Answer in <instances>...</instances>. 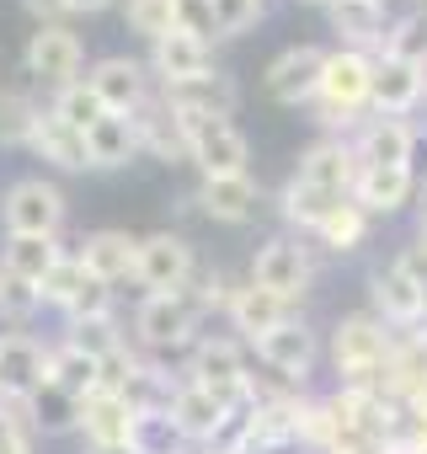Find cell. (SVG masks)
Listing matches in <instances>:
<instances>
[{
	"instance_id": "6da1fadb",
	"label": "cell",
	"mask_w": 427,
	"mask_h": 454,
	"mask_svg": "<svg viewBox=\"0 0 427 454\" xmlns=\"http://www.w3.org/2000/svg\"><path fill=\"white\" fill-rule=\"evenodd\" d=\"M395 332L379 321V316H369V310H358V316H342L337 321V332H331V364H337V374H342V385H384V369H390V358H395Z\"/></svg>"
},
{
	"instance_id": "7a4b0ae2",
	"label": "cell",
	"mask_w": 427,
	"mask_h": 454,
	"mask_svg": "<svg viewBox=\"0 0 427 454\" xmlns=\"http://www.w3.org/2000/svg\"><path fill=\"white\" fill-rule=\"evenodd\" d=\"M374 65H379V54H358V49H331L326 54L321 86H315L321 123L347 129L374 107Z\"/></svg>"
},
{
	"instance_id": "3957f363",
	"label": "cell",
	"mask_w": 427,
	"mask_h": 454,
	"mask_svg": "<svg viewBox=\"0 0 427 454\" xmlns=\"http://www.w3.org/2000/svg\"><path fill=\"white\" fill-rule=\"evenodd\" d=\"M176 113V107H171ZM187 129V160L203 176H246L252 166V145L230 118H208V113H176Z\"/></svg>"
},
{
	"instance_id": "277c9868",
	"label": "cell",
	"mask_w": 427,
	"mask_h": 454,
	"mask_svg": "<svg viewBox=\"0 0 427 454\" xmlns=\"http://www.w3.org/2000/svg\"><path fill=\"white\" fill-rule=\"evenodd\" d=\"M198 321H203V310L182 289L176 294H144L134 305V342L144 353H176V348L198 342Z\"/></svg>"
},
{
	"instance_id": "5b68a950",
	"label": "cell",
	"mask_w": 427,
	"mask_h": 454,
	"mask_svg": "<svg viewBox=\"0 0 427 454\" xmlns=\"http://www.w3.org/2000/svg\"><path fill=\"white\" fill-rule=\"evenodd\" d=\"M0 224H6V236H59L65 192L49 176H17L0 192Z\"/></svg>"
},
{
	"instance_id": "8992f818",
	"label": "cell",
	"mask_w": 427,
	"mask_h": 454,
	"mask_svg": "<svg viewBox=\"0 0 427 454\" xmlns=\"http://www.w3.org/2000/svg\"><path fill=\"white\" fill-rule=\"evenodd\" d=\"M198 257H192V241L176 236V231H155V236H139V257H134V284L144 294H176L187 289Z\"/></svg>"
},
{
	"instance_id": "52a82bcc",
	"label": "cell",
	"mask_w": 427,
	"mask_h": 454,
	"mask_svg": "<svg viewBox=\"0 0 427 454\" xmlns=\"http://www.w3.org/2000/svg\"><path fill=\"white\" fill-rule=\"evenodd\" d=\"M192 385H208V390H220L225 401H246L252 390V374H246V348L230 342V337H198L187 348V374Z\"/></svg>"
},
{
	"instance_id": "ba28073f",
	"label": "cell",
	"mask_w": 427,
	"mask_h": 454,
	"mask_svg": "<svg viewBox=\"0 0 427 454\" xmlns=\"http://www.w3.org/2000/svg\"><path fill=\"white\" fill-rule=\"evenodd\" d=\"M310 273H315V268H310V252H305L294 236H273V241H262L257 257H252V284L268 289V294H278L283 305H299V300H305Z\"/></svg>"
},
{
	"instance_id": "9c48e42d",
	"label": "cell",
	"mask_w": 427,
	"mask_h": 454,
	"mask_svg": "<svg viewBox=\"0 0 427 454\" xmlns=\"http://www.w3.org/2000/svg\"><path fill=\"white\" fill-rule=\"evenodd\" d=\"M81 70H86V43H81V33H70V22H49L27 38V75L33 81L59 91V86L81 81Z\"/></svg>"
},
{
	"instance_id": "30bf717a",
	"label": "cell",
	"mask_w": 427,
	"mask_h": 454,
	"mask_svg": "<svg viewBox=\"0 0 427 454\" xmlns=\"http://www.w3.org/2000/svg\"><path fill=\"white\" fill-rule=\"evenodd\" d=\"M257 348V358L283 380V385H305L310 380V369H315V358H321V342H315V332L299 321V316H289L283 326H273L262 342H252Z\"/></svg>"
},
{
	"instance_id": "8fae6325",
	"label": "cell",
	"mask_w": 427,
	"mask_h": 454,
	"mask_svg": "<svg viewBox=\"0 0 427 454\" xmlns=\"http://www.w3.org/2000/svg\"><path fill=\"white\" fill-rule=\"evenodd\" d=\"M43 380H49V348L33 332H6L0 337V401L22 406Z\"/></svg>"
},
{
	"instance_id": "7c38bea8",
	"label": "cell",
	"mask_w": 427,
	"mask_h": 454,
	"mask_svg": "<svg viewBox=\"0 0 427 454\" xmlns=\"http://www.w3.org/2000/svg\"><path fill=\"white\" fill-rule=\"evenodd\" d=\"M86 86L97 91V102L107 107V113H139L155 91H150V70L139 65V59H128V54H107V59H97L91 70H86Z\"/></svg>"
},
{
	"instance_id": "4fadbf2b",
	"label": "cell",
	"mask_w": 427,
	"mask_h": 454,
	"mask_svg": "<svg viewBox=\"0 0 427 454\" xmlns=\"http://www.w3.org/2000/svg\"><path fill=\"white\" fill-rule=\"evenodd\" d=\"M236 406H241V401H225L220 390L182 380V385H176V401H171V422L187 433V443H192V449H208L214 438H220V427L230 422V411H236Z\"/></svg>"
},
{
	"instance_id": "5bb4252c",
	"label": "cell",
	"mask_w": 427,
	"mask_h": 454,
	"mask_svg": "<svg viewBox=\"0 0 427 454\" xmlns=\"http://www.w3.org/2000/svg\"><path fill=\"white\" fill-rule=\"evenodd\" d=\"M326 54L331 49H315V43H299V49H283L273 65H268V75H262V86H268V97L273 102H283V107H299V102H315V86H321V70H326Z\"/></svg>"
},
{
	"instance_id": "9a60e30c",
	"label": "cell",
	"mask_w": 427,
	"mask_h": 454,
	"mask_svg": "<svg viewBox=\"0 0 427 454\" xmlns=\"http://www.w3.org/2000/svg\"><path fill=\"white\" fill-rule=\"evenodd\" d=\"M369 294H374V316H379L384 326H395V332H422V321H427V294H422L395 262H384V268L369 273Z\"/></svg>"
},
{
	"instance_id": "2e32d148",
	"label": "cell",
	"mask_w": 427,
	"mask_h": 454,
	"mask_svg": "<svg viewBox=\"0 0 427 454\" xmlns=\"http://www.w3.org/2000/svg\"><path fill=\"white\" fill-rule=\"evenodd\" d=\"M353 155L358 166H411L416 155V129L406 118H363L353 134Z\"/></svg>"
},
{
	"instance_id": "e0dca14e",
	"label": "cell",
	"mask_w": 427,
	"mask_h": 454,
	"mask_svg": "<svg viewBox=\"0 0 427 454\" xmlns=\"http://www.w3.org/2000/svg\"><path fill=\"white\" fill-rule=\"evenodd\" d=\"M128 427H134V406L123 395L97 390L91 401H81V433L91 454H128Z\"/></svg>"
},
{
	"instance_id": "ac0fdd59",
	"label": "cell",
	"mask_w": 427,
	"mask_h": 454,
	"mask_svg": "<svg viewBox=\"0 0 427 454\" xmlns=\"http://www.w3.org/2000/svg\"><path fill=\"white\" fill-rule=\"evenodd\" d=\"M294 176H299V182H310V187H326V192L353 198V182H358V155H353V139H315V145L299 155Z\"/></svg>"
},
{
	"instance_id": "d6986e66",
	"label": "cell",
	"mask_w": 427,
	"mask_h": 454,
	"mask_svg": "<svg viewBox=\"0 0 427 454\" xmlns=\"http://www.w3.org/2000/svg\"><path fill=\"white\" fill-rule=\"evenodd\" d=\"M150 70H155V81L160 86H176V81H192V75H203V70H214V43H203V38H192V33H166V38H155L150 43Z\"/></svg>"
},
{
	"instance_id": "ffe728a7",
	"label": "cell",
	"mask_w": 427,
	"mask_h": 454,
	"mask_svg": "<svg viewBox=\"0 0 427 454\" xmlns=\"http://www.w3.org/2000/svg\"><path fill=\"white\" fill-rule=\"evenodd\" d=\"M422 97H427V70L379 54V65H374V107H369V113H379V118H406Z\"/></svg>"
},
{
	"instance_id": "44dd1931",
	"label": "cell",
	"mask_w": 427,
	"mask_h": 454,
	"mask_svg": "<svg viewBox=\"0 0 427 454\" xmlns=\"http://www.w3.org/2000/svg\"><path fill=\"white\" fill-rule=\"evenodd\" d=\"M257 203H262V187L246 176H203L198 182V208L208 219H220V224H246L257 219Z\"/></svg>"
},
{
	"instance_id": "7402d4cb",
	"label": "cell",
	"mask_w": 427,
	"mask_h": 454,
	"mask_svg": "<svg viewBox=\"0 0 427 454\" xmlns=\"http://www.w3.org/2000/svg\"><path fill=\"white\" fill-rule=\"evenodd\" d=\"M331 27L342 33V49H358V54H384V0H331Z\"/></svg>"
},
{
	"instance_id": "603a6c76",
	"label": "cell",
	"mask_w": 427,
	"mask_h": 454,
	"mask_svg": "<svg viewBox=\"0 0 427 454\" xmlns=\"http://www.w3.org/2000/svg\"><path fill=\"white\" fill-rule=\"evenodd\" d=\"M160 97H166L176 113H208V118H230V113H236V102H241L236 81H230V75H220V70H203V75H192V81L160 86Z\"/></svg>"
},
{
	"instance_id": "cb8c5ba5",
	"label": "cell",
	"mask_w": 427,
	"mask_h": 454,
	"mask_svg": "<svg viewBox=\"0 0 427 454\" xmlns=\"http://www.w3.org/2000/svg\"><path fill=\"white\" fill-rule=\"evenodd\" d=\"M411 192H416L411 166H358L353 203H358L369 219H374V214H395V208H406Z\"/></svg>"
},
{
	"instance_id": "d4e9b609",
	"label": "cell",
	"mask_w": 427,
	"mask_h": 454,
	"mask_svg": "<svg viewBox=\"0 0 427 454\" xmlns=\"http://www.w3.org/2000/svg\"><path fill=\"white\" fill-rule=\"evenodd\" d=\"M81 268L91 273V278H102V284H123V278H134V257H139V236H128V231H91L86 241H81Z\"/></svg>"
},
{
	"instance_id": "484cf974",
	"label": "cell",
	"mask_w": 427,
	"mask_h": 454,
	"mask_svg": "<svg viewBox=\"0 0 427 454\" xmlns=\"http://www.w3.org/2000/svg\"><path fill=\"white\" fill-rule=\"evenodd\" d=\"M225 316H230V326H236L246 342H262L273 326H283V321L294 316V305H283L278 294H268V289H257V284L246 278L241 289H230V305H225Z\"/></svg>"
},
{
	"instance_id": "4316f807",
	"label": "cell",
	"mask_w": 427,
	"mask_h": 454,
	"mask_svg": "<svg viewBox=\"0 0 427 454\" xmlns=\"http://www.w3.org/2000/svg\"><path fill=\"white\" fill-rule=\"evenodd\" d=\"M128 118L139 129V150H150L155 160H187V129H182V118L171 113V102L160 91L139 113H128Z\"/></svg>"
},
{
	"instance_id": "83f0119b",
	"label": "cell",
	"mask_w": 427,
	"mask_h": 454,
	"mask_svg": "<svg viewBox=\"0 0 427 454\" xmlns=\"http://www.w3.org/2000/svg\"><path fill=\"white\" fill-rule=\"evenodd\" d=\"M27 150L38 155V160H49V166H59V171H86L91 160H86V134H75L65 118H54L49 107H38V123H33V134H27Z\"/></svg>"
},
{
	"instance_id": "f1b7e54d",
	"label": "cell",
	"mask_w": 427,
	"mask_h": 454,
	"mask_svg": "<svg viewBox=\"0 0 427 454\" xmlns=\"http://www.w3.org/2000/svg\"><path fill=\"white\" fill-rule=\"evenodd\" d=\"M22 422H27V433L38 438H59V433H81V401L70 395V390H59L54 380H43L27 401H22Z\"/></svg>"
},
{
	"instance_id": "f546056e",
	"label": "cell",
	"mask_w": 427,
	"mask_h": 454,
	"mask_svg": "<svg viewBox=\"0 0 427 454\" xmlns=\"http://www.w3.org/2000/svg\"><path fill=\"white\" fill-rule=\"evenodd\" d=\"M134 155H139V129H134L128 113H107V118H97V123L86 129V160H91L97 171H118V166H128Z\"/></svg>"
},
{
	"instance_id": "4dcf8cb0",
	"label": "cell",
	"mask_w": 427,
	"mask_h": 454,
	"mask_svg": "<svg viewBox=\"0 0 427 454\" xmlns=\"http://www.w3.org/2000/svg\"><path fill=\"white\" fill-rule=\"evenodd\" d=\"M59 257H65L59 236H6V241H0V268H6V273H22V278H33V284H43V278L59 268Z\"/></svg>"
},
{
	"instance_id": "1f68e13d",
	"label": "cell",
	"mask_w": 427,
	"mask_h": 454,
	"mask_svg": "<svg viewBox=\"0 0 427 454\" xmlns=\"http://www.w3.org/2000/svg\"><path fill=\"white\" fill-rule=\"evenodd\" d=\"M337 203H342V192L310 187V182H299V176H289V182H283V192H278V214L294 224V231H305V236H315V231H321V219H326Z\"/></svg>"
},
{
	"instance_id": "d6a6232c",
	"label": "cell",
	"mask_w": 427,
	"mask_h": 454,
	"mask_svg": "<svg viewBox=\"0 0 427 454\" xmlns=\"http://www.w3.org/2000/svg\"><path fill=\"white\" fill-rule=\"evenodd\" d=\"M49 380H54L59 390H70L75 401H91V395L102 390V364H97L91 353L70 348V342H54V348H49Z\"/></svg>"
},
{
	"instance_id": "836d02e7",
	"label": "cell",
	"mask_w": 427,
	"mask_h": 454,
	"mask_svg": "<svg viewBox=\"0 0 427 454\" xmlns=\"http://www.w3.org/2000/svg\"><path fill=\"white\" fill-rule=\"evenodd\" d=\"M128 454H192L187 433L171 422V411H134Z\"/></svg>"
},
{
	"instance_id": "e575fe53",
	"label": "cell",
	"mask_w": 427,
	"mask_h": 454,
	"mask_svg": "<svg viewBox=\"0 0 427 454\" xmlns=\"http://www.w3.org/2000/svg\"><path fill=\"white\" fill-rule=\"evenodd\" d=\"M363 236H369V214H363L353 198H342V203L321 219V231H315V241H321L326 252H358Z\"/></svg>"
},
{
	"instance_id": "d590c367",
	"label": "cell",
	"mask_w": 427,
	"mask_h": 454,
	"mask_svg": "<svg viewBox=\"0 0 427 454\" xmlns=\"http://www.w3.org/2000/svg\"><path fill=\"white\" fill-rule=\"evenodd\" d=\"M65 342H70V348H81V353H91L97 364H107L113 353H123V348H128V337H123L118 316H91V321H70Z\"/></svg>"
},
{
	"instance_id": "8d00e7d4",
	"label": "cell",
	"mask_w": 427,
	"mask_h": 454,
	"mask_svg": "<svg viewBox=\"0 0 427 454\" xmlns=\"http://www.w3.org/2000/svg\"><path fill=\"white\" fill-rule=\"evenodd\" d=\"M49 113H54V118H65L75 134H86L97 118H107V107L97 102V91L86 86V75H81V81H70V86H59V91H54V102H49Z\"/></svg>"
},
{
	"instance_id": "74e56055",
	"label": "cell",
	"mask_w": 427,
	"mask_h": 454,
	"mask_svg": "<svg viewBox=\"0 0 427 454\" xmlns=\"http://www.w3.org/2000/svg\"><path fill=\"white\" fill-rule=\"evenodd\" d=\"M384 54L400 59V65L427 70V12H406L400 22H390V33H384Z\"/></svg>"
},
{
	"instance_id": "f35d334b",
	"label": "cell",
	"mask_w": 427,
	"mask_h": 454,
	"mask_svg": "<svg viewBox=\"0 0 427 454\" xmlns=\"http://www.w3.org/2000/svg\"><path fill=\"white\" fill-rule=\"evenodd\" d=\"M86 284H91V273L81 268V257H75V252H65V257H59V268H54V273H49L38 289H43V305H54V310H70V305L81 300V289H86Z\"/></svg>"
},
{
	"instance_id": "ab89813d",
	"label": "cell",
	"mask_w": 427,
	"mask_h": 454,
	"mask_svg": "<svg viewBox=\"0 0 427 454\" xmlns=\"http://www.w3.org/2000/svg\"><path fill=\"white\" fill-rule=\"evenodd\" d=\"M38 310H43V289L33 278H22V273L0 268V316L6 321H33Z\"/></svg>"
},
{
	"instance_id": "60d3db41",
	"label": "cell",
	"mask_w": 427,
	"mask_h": 454,
	"mask_svg": "<svg viewBox=\"0 0 427 454\" xmlns=\"http://www.w3.org/2000/svg\"><path fill=\"white\" fill-rule=\"evenodd\" d=\"M38 123V102L22 91H0V145H27Z\"/></svg>"
},
{
	"instance_id": "b9f144b4",
	"label": "cell",
	"mask_w": 427,
	"mask_h": 454,
	"mask_svg": "<svg viewBox=\"0 0 427 454\" xmlns=\"http://www.w3.org/2000/svg\"><path fill=\"white\" fill-rule=\"evenodd\" d=\"M123 22H128V33H139V38H150V43L176 27L171 0H123Z\"/></svg>"
},
{
	"instance_id": "7bdbcfd3",
	"label": "cell",
	"mask_w": 427,
	"mask_h": 454,
	"mask_svg": "<svg viewBox=\"0 0 427 454\" xmlns=\"http://www.w3.org/2000/svg\"><path fill=\"white\" fill-rule=\"evenodd\" d=\"M262 22V0H214V33L220 38H241Z\"/></svg>"
},
{
	"instance_id": "ee69618b",
	"label": "cell",
	"mask_w": 427,
	"mask_h": 454,
	"mask_svg": "<svg viewBox=\"0 0 427 454\" xmlns=\"http://www.w3.org/2000/svg\"><path fill=\"white\" fill-rule=\"evenodd\" d=\"M182 294H187L203 316L230 305V284H225V273H220V268H192V278H187V289H182Z\"/></svg>"
},
{
	"instance_id": "f6af8a7d",
	"label": "cell",
	"mask_w": 427,
	"mask_h": 454,
	"mask_svg": "<svg viewBox=\"0 0 427 454\" xmlns=\"http://www.w3.org/2000/svg\"><path fill=\"white\" fill-rule=\"evenodd\" d=\"M171 17H176V33H192L203 43H214V0H171Z\"/></svg>"
},
{
	"instance_id": "bcb514c9",
	"label": "cell",
	"mask_w": 427,
	"mask_h": 454,
	"mask_svg": "<svg viewBox=\"0 0 427 454\" xmlns=\"http://www.w3.org/2000/svg\"><path fill=\"white\" fill-rule=\"evenodd\" d=\"M70 321H91V316H113V284H102V278H91L86 289H81V300L65 310Z\"/></svg>"
},
{
	"instance_id": "7dc6e473",
	"label": "cell",
	"mask_w": 427,
	"mask_h": 454,
	"mask_svg": "<svg viewBox=\"0 0 427 454\" xmlns=\"http://www.w3.org/2000/svg\"><path fill=\"white\" fill-rule=\"evenodd\" d=\"M395 268H400V273H406V278H411L422 294H427V247H422V241H416V247H400Z\"/></svg>"
},
{
	"instance_id": "c3c4849f",
	"label": "cell",
	"mask_w": 427,
	"mask_h": 454,
	"mask_svg": "<svg viewBox=\"0 0 427 454\" xmlns=\"http://www.w3.org/2000/svg\"><path fill=\"white\" fill-rule=\"evenodd\" d=\"M22 6L38 17V27H49V22H65V17H70V0H22Z\"/></svg>"
},
{
	"instance_id": "681fc988",
	"label": "cell",
	"mask_w": 427,
	"mask_h": 454,
	"mask_svg": "<svg viewBox=\"0 0 427 454\" xmlns=\"http://www.w3.org/2000/svg\"><path fill=\"white\" fill-rule=\"evenodd\" d=\"M17 433H27V422H22V406H6V401H0V443H12Z\"/></svg>"
},
{
	"instance_id": "f907efd6",
	"label": "cell",
	"mask_w": 427,
	"mask_h": 454,
	"mask_svg": "<svg viewBox=\"0 0 427 454\" xmlns=\"http://www.w3.org/2000/svg\"><path fill=\"white\" fill-rule=\"evenodd\" d=\"M107 6H118V0H70V12H81V17H91V12H107Z\"/></svg>"
},
{
	"instance_id": "816d5d0a",
	"label": "cell",
	"mask_w": 427,
	"mask_h": 454,
	"mask_svg": "<svg viewBox=\"0 0 427 454\" xmlns=\"http://www.w3.org/2000/svg\"><path fill=\"white\" fill-rule=\"evenodd\" d=\"M0 454H33V433H17L12 443H0Z\"/></svg>"
},
{
	"instance_id": "f5cc1de1",
	"label": "cell",
	"mask_w": 427,
	"mask_h": 454,
	"mask_svg": "<svg viewBox=\"0 0 427 454\" xmlns=\"http://www.w3.org/2000/svg\"><path fill=\"white\" fill-rule=\"evenodd\" d=\"M416 241H422V247H427V214H422V236H416Z\"/></svg>"
},
{
	"instance_id": "db71d44e",
	"label": "cell",
	"mask_w": 427,
	"mask_h": 454,
	"mask_svg": "<svg viewBox=\"0 0 427 454\" xmlns=\"http://www.w3.org/2000/svg\"><path fill=\"white\" fill-rule=\"evenodd\" d=\"M305 6H331V0H305Z\"/></svg>"
},
{
	"instance_id": "11a10c76",
	"label": "cell",
	"mask_w": 427,
	"mask_h": 454,
	"mask_svg": "<svg viewBox=\"0 0 427 454\" xmlns=\"http://www.w3.org/2000/svg\"><path fill=\"white\" fill-rule=\"evenodd\" d=\"M422 454H427V449H422Z\"/></svg>"
}]
</instances>
